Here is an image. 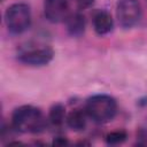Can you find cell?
I'll return each mask as SVG.
<instances>
[{
    "mask_svg": "<svg viewBox=\"0 0 147 147\" xmlns=\"http://www.w3.org/2000/svg\"><path fill=\"white\" fill-rule=\"evenodd\" d=\"M48 123V118H46L41 109L31 105L17 107L11 114V125L16 132L40 133L45 131Z\"/></svg>",
    "mask_w": 147,
    "mask_h": 147,
    "instance_id": "obj_1",
    "label": "cell"
},
{
    "mask_svg": "<svg viewBox=\"0 0 147 147\" xmlns=\"http://www.w3.org/2000/svg\"><path fill=\"white\" fill-rule=\"evenodd\" d=\"M84 110L93 122L105 124L115 118L117 114V102L111 95L99 93L86 99Z\"/></svg>",
    "mask_w": 147,
    "mask_h": 147,
    "instance_id": "obj_2",
    "label": "cell"
},
{
    "mask_svg": "<svg viewBox=\"0 0 147 147\" xmlns=\"http://www.w3.org/2000/svg\"><path fill=\"white\" fill-rule=\"evenodd\" d=\"M31 8L25 2H15L5 11V23L8 31L13 34L25 32L31 25Z\"/></svg>",
    "mask_w": 147,
    "mask_h": 147,
    "instance_id": "obj_3",
    "label": "cell"
},
{
    "mask_svg": "<svg viewBox=\"0 0 147 147\" xmlns=\"http://www.w3.org/2000/svg\"><path fill=\"white\" fill-rule=\"evenodd\" d=\"M141 3L139 0H118L116 5V17L123 29L133 28L141 18Z\"/></svg>",
    "mask_w": 147,
    "mask_h": 147,
    "instance_id": "obj_4",
    "label": "cell"
},
{
    "mask_svg": "<svg viewBox=\"0 0 147 147\" xmlns=\"http://www.w3.org/2000/svg\"><path fill=\"white\" fill-rule=\"evenodd\" d=\"M53 57H54V49L46 45L25 48L17 54V60L21 63L30 67L47 65L53 60Z\"/></svg>",
    "mask_w": 147,
    "mask_h": 147,
    "instance_id": "obj_5",
    "label": "cell"
},
{
    "mask_svg": "<svg viewBox=\"0 0 147 147\" xmlns=\"http://www.w3.org/2000/svg\"><path fill=\"white\" fill-rule=\"evenodd\" d=\"M72 0H44L45 17L52 23L64 22L71 11Z\"/></svg>",
    "mask_w": 147,
    "mask_h": 147,
    "instance_id": "obj_6",
    "label": "cell"
},
{
    "mask_svg": "<svg viewBox=\"0 0 147 147\" xmlns=\"http://www.w3.org/2000/svg\"><path fill=\"white\" fill-rule=\"evenodd\" d=\"M93 29L99 36H106L114 29V18L107 10H99L93 16Z\"/></svg>",
    "mask_w": 147,
    "mask_h": 147,
    "instance_id": "obj_7",
    "label": "cell"
},
{
    "mask_svg": "<svg viewBox=\"0 0 147 147\" xmlns=\"http://www.w3.org/2000/svg\"><path fill=\"white\" fill-rule=\"evenodd\" d=\"M64 23H65V29L69 36L80 37L84 34L85 28H86V20L80 11L71 13L68 16V18L64 21Z\"/></svg>",
    "mask_w": 147,
    "mask_h": 147,
    "instance_id": "obj_8",
    "label": "cell"
},
{
    "mask_svg": "<svg viewBox=\"0 0 147 147\" xmlns=\"http://www.w3.org/2000/svg\"><path fill=\"white\" fill-rule=\"evenodd\" d=\"M87 114L85 110L82 109H74L71 110L65 118L67 125L75 132H80L85 130L87 124Z\"/></svg>",
    "mask_w": 147,
    "mask_h": 147,
    "instance_id": "obj_9",
    "label": "cell"
},
{
    "mask_svg": "<svg viewBox=\"0 0 147 147\" xmlns=\"http://www.w3.org/2000/svg\"><path fill=\"white\" fill-rule=\"evenodd\" d=\"M47 118H48V122L52 125H54V126H61L65 122V118H67V113H65L64 105H62L60 102L54 103L49 108Z\"/></svg>",
    "mask_w": 147,
    "mask_h": 147,
    "instance_id": "obj_10",
    "label": "cell"
},
{
    "mask_svg": "<svg viewBox=\"0 0 147 147\" xmlns=\"http://www.w3.org/2000/svg\"><path fill=\"white\" fill-rule=\"evenodd\" d=\"M126 138H127V133L125 130H116V131H111L107 133L105 137V140L107 145L115 146V145L123 144L126 140Z\"/></svg>",
    "mask_w": 147,
    "mask_h": 147,
    "instance_id": "obj_11",
    "label": "cell"
},
{
    "mask_svg": "<svg viewBox=\"0 0 147 147\" xmlns=\"http://www.w3.org/2000/svg\"><path fill=\"white\" fill-rule=\"evenodd\" d=\"M136 145H137V146H144V147H147V129H145V127H140V129L137 131Z\"/></svg>",
    "mask_w": 147,
    "mask_h": 147,
    "instance_id": "obj_12",
    "label": "cell"
},
{
    "mask_svg": "<svg viewBox=\"0 0 147 147\" xmlns=\"http://www.w3.org/2000/svg\"><path fill=\"white\" fill-rule=\"evenodd\" d=\"M75 2L79 9H87L93 6L95 0H75Z\"/></svg>",
    "mask_w": 147,
    "mask_h": 147,
    "instance_id": "obj_13",
    "label": "cell"
},
{
    "mask_svg": "<svg viewBox=\"0 0 147 147\" xmlns=\"http://www.w3.org/2000/svg\"><path fill=\"white\" fill-rule=\"evenodd\" d=\"M69 144L68 139L65 137H56L54 140H53V145L54 146H67Z\"/></svg>",
    "mask_w": 147,
    "mask_h": 147,
    "instance_id": "obj_14",
    "label": "cell"
}]
</instances>
